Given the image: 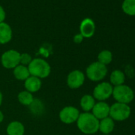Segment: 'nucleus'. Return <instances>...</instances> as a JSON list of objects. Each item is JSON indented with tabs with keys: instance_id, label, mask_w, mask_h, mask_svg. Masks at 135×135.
I'll use <instances>...</instances> for the list:
<instances>
[{
	"instance_id": "obj_1",
	"label": "nucleus",
	"mask_w": 135,
	"mask_h": 135,
	"mask_svg": "<svg viewBox=\"0 0 135 135\" xmlns=\"http://www.w3.org/2000/svg\"><path fill=\"white\" fill-rule=\"evenodd\" d=\"M99 120H98L91 112L80 113L76 125L79 130L86 135H92L99 131Z\"/></svg>"
},
{
	"instance_id": "obj_2",
	"label": "nucleus",
	"mask_w": 135,
	"mask_h": 135,
	"mask_svg": "<svg viewBox=\"0 0 135 135\" xmlns=\"http://www.w3.org/2000/svg\"><path fill=\"white\" fill-rule=\"evenodd\" d=\"M28 69L30 76L39 79L47 78L51 73V66L48 61L41 58H34L29 64Z\"/></svg>"
},
{
	"instance_id": "obj_3",
	"label": "nucleus",
	"mask_w": 135,
	"mask_h": 135,
	"mask_svg": "<svg viewBox=\"0 0 135 135\" xmlns=\"http://www.w3.org/2000/svg\"><path fill=\"white\" fill-rule=\"evenodd\" d=\"M107 67L98 61L91 63L86 69L85 76L92 82H100L107 75Z\"/></svg>"
},
{
	"instance_id": "obj_4",
	"label": "nucleus",
	"mask_w": 135,
	"mask_h": 135,
	"mask_svg": "<svg viewBox=\"0 0 135 135\" xmlns=\"http://www.w3.org/2000/svg\"><path fill=\"white\" fill-rule=\"evenodd\" d=\"M131 115V108L129 104L114 103L110 106L109 117L114 122H123L127 120Z\"/></svg>"
},
{
	"instance_id": "obj_5",
	"label": "nucleus",
	"mask_w": 135,
	"mask_h": 135,
	"mask_svg": "<svg viewBox=\"0 0 135 135\" xmlns=\"http://www.w3.org/2000/svg\"><path fill=\"white\" fill-rule=\"evenodd\" d=\"M112 96L117 103L129 104L133 100L135 94L133 90L128 85L122 84L114 87Z\"/></svg>"
},
{
	"instance_id": "obj_6",
	"label": "nucleus",
	"mask_w": 135,
	"mask_h": 135,
	"mask_svg": "<svg viewBox=\"0 0 135 135\" xmlns=\"http://www.w3.org/2000/svg\"><path fill=\"white\" fill-rule=\"evenodd\" d=\"M113 88L114 87L109 82H100L94 88L92 96L98 102H106V100L112 96Z\"/></svg>"
},
{
	"instance_id": "obj_7",
	"label": "nucleus",
	"mask_w": 135,
	"mask_h": 135,
	"mask_svg": "<svg viewBox=\"0 0 135 135\" xmlns=\"http://www.w3.org/2000/svg\"><path fill=\"white\" fill-rule=\"evenodd\" d=\"M80 114V110L73 106H66L63 107L59 113V118L61 122L70 125L76 122Z\"/></svg>"
},
{
	"instance_id": "obj_8",
	"label": "nucleus",
	"mask_w": 135,
	"mask_h": 135,
	"mask_svg": "<svg viewBox=\"0 0 135 135\" xmlns=\"http://www.w3.org/2000/svg\"><path fill=\"white\" fill-rule=\"evenodd\" d=\"M20 52L15 49H9L1 56V64L7 69H14L20 64Z\"/></svg>"
},
{
	"instance_id": "obj_9",
	"label": "nucleus",
	"mask_w": 135,
	"mask_h": 135,
	"mask_svg": "<svg viewBox=\"0 0 135 135\" xmlns=\"http://www.w3.org/2000/svg\"><path fill=\"white\" fill-rule=\"evenodd\" d=\"M85 79V74L81 70H73L70 72L67 76V85L71 89H78L84 85Z\"/></svg>"
},
{
	"instance_id": "obj_10",
	"label": "nucleus",
	"mask_w": 135,
	"mask_h": 135,
	"mask_svg": "<svg viewBox=\"0 0 135 135\" xmlns=\"http://www.w3.org/2000/svg\"><path fill=\"white\" fill-rule=\"evenodd\" d=\"M91 113L98 119L102 120L105 118L109 117L110 114V105L105 101L96 102Z\"/></svg>"
},
{
	"instance_id": "obj_11",
	"label": "nucleus",
	"mask_w": 135,
	"mask_h": 135,
	"mask_svg": "<svg viewBox=\"0 0 135 135\" xmlns=\"http://www.w3.org/2000/svg\"><path fill=\"white\" fill-rule=\"evenodd\" d=\"M95 22L89 18H84L80 25V33L84 38H91L95 33Z\"/></svg>"
},
{
	"instance_id": "obj_12",
	"label": "nucleus",
	"mask_w": 135,
	"mask_h": 135,
	"mask_svg": "<svg viewBox=\"0 0 135 135\" xmlns=\"http://www.w3.org/2000/svg\"><path fill=\"white\" fill-rule=\"evenodd\" d=\"M41 85H42L41 80L33 76H30L28 79H26L24 81L25 90L32 94L39 91L40 89L41 88Z\"/></svg>"
},
{
	"instance_id": "obj_13",
	"label": "nucleus",
	"mask_w": 135,
	"mask_h": 135,
	"mask_svg": "<svg viewBox=\"0 0 135 135\" xmlns=\"http://www.w3.org/2000/svg\"><path fill=\"white\" fill-rule=\"evenodd\" d=\"M13 37V31L11 26L5 22L0 23V44L9 43Z\"/></svg>"
},
{
	"instance_id": "obj_14",
	"label": "nucleus",
	"mask_w": 135,
	"mask_h": 135,
	"mask_svg": "<svg viewBox=\"0 0 135 135\" xmlns=\"http://www.w3.org/2000/svg\"><path fill=\"white\" fill-rule=\"evenodd\" d=\"M7 135H24L26 128L23 123L19 121H12L7 126Z\"/></svg>"
},
{
	"instance_id": "obj_15",
	"label": "nucleus",
	"mask_w": 135,
	"mask_h": 135,
	"mask_svg": "<svg viewBox=\"0 0 135 135\" xmlns=\"http://www.w3.org/2000/svg\"><path fill=\"white\" fill-rule=\"evenodd\" d=\"M114 121L111 118L107 117L102 120H99V131H100L103 134H110L114 131Z\"/></svg>"
},
{
	"instance_id": "obj_16",
	"label": "nucleus",
	"mask_w": 135,
	"mask_h": 135,
	"mask_svg": "<svg viewBox=\"0 0 135 135\" xmlns=\"http://www.w3.org/2000/svg\"><path fill=\"white\" fill-rule=\"evenodd\" d=\"M126 81V74L123 71L119 69L114 70L110 76V84L113 87H117L119 85L125 84Z\"/></svg>"
},
{
	"instance_id": "obj_17",
	"label": "nucleus",
	"mask_w": 135,
	"mask_h": 135,
	"mask_svg": "<svg viewBox=\"0 0 135 135\" xmlns=\"http://www.w3.org/2000/svg\"><path fill=\"white\" fill-rule=\"evenodd\" d=\"M95 103H96V100L92 96V95L86 94L81 97L80 101V105L81 109L84 110V112H91Z\"/></svg>"
},
{
	"instance_id": "obj_18",
	"label": "nucleus",
	"mask_w": 135,
	"mask_h": 135,
	"mask_svg": "<svg viewBox=\"0 0 135 135\" xmlns=\"http://www.w3.org/2000/svg\"><path fill=\"white\" fill-rule=\"evenodd\" d=\"M13 74L16 80L20 81H25L30 76V73L27 66L18 64L13 69Z\"/></svg>"
},
{
	"instance_id": "obj_19",
	"label": "nucleus",
	"mask_w": 135,
	"mask_h": 135,
	"mask_svg": "<svg viewBox=\"0 0 135 135\" xmlns=\"http://www.w3.org/2000/svg\"><path fill=\"white\" fill-rule=\"evenodd\" d=\"M18 100L22 105L30 107L31 105V103L33 102L34 98H33V95L32 93L24 90V91H22L18 93Z\"/></svg>"
},
{
	"instance_id": "obj_20",
	"label": "nucleus",
	"mask_w": 135,
	"mask_h": 135,
	"mask_svg": "<svg viewBox=\"0 0 135 135\" xmlns=\"http://www.w3.org/2000/svg\"><path fill=\"white\" fill-rule=\"evenodd\" d=\"M122 11L129 16H135V0H123Z\"/></svg>"
},
{
	"instance_id": "obj_21",
	"label": "nucleus",
	"mask_w": 135,
	"mask_h": 135,
	"mask_svg": "<svg viewBox=\"0 0 135 135\" xmlns=\"http://www.w3.org/2000/svg\"><path fill=\"white\" fill-rule=\"evenodd\" d=\"M97 59H98V60H97L98 62L107 66L112 62L113 54L110 50L104 49V50H102L101 52H99V53L98 54Z\"/></svg>"
},
{
	"instance_id": "obj_22",
	"label": "nucleus",
	"mask_w": 135,
	"mask_h": 135,
	"mask_svg": "<svg viewBox=\"0 0 135 135\" xmlns=\"http://www.w3.org/2000/svg\"><path fill=\"white\" fill-rule=\"evenodd\" d=\"M30 110H31V112L33 114H40L43 111L44 106H43V103L41 101L34 99L33 102L30 106Z\"/></svg>"
},
{
	"instance_id": "obj_23",
	"label": "nucleus",
	"mask_w": 135,
	"mask_h": 135,
	"mask_svg": "<svg viewBox=\"0 0 135 135\" xmlns=\"http://www.w3.org/2000/svg\"><path fill=\"white\" fill-rule=\"evenodd\" d=\"M32 60H33V58L29 53L24 52V53L20 54V64L28 67Z\"/></svg>"
},
{
	"instance_id": "obj_24",
	"label": "nucleus",
	"mask_w": 135,
	"mask_h": 135,
	"mask_svg": "<svg viewBox=\"0 0 135 135\" xmlns=\"http://www.w3.org/2000/svg\"><path fill=\"white\" fill-rule=\"evenodd\" d=\"M84 37L80 34V33H77L73 37V41L76 44H80L82 43V41H84Z\"/></svg>"
},
{
	"instance_id": "obj_25",
	"label": "nucleus",
	"mask_w": 135,
	"mask_h": 135,
	"mask_svg": "<svg viewBox=\"0 0 135 135\" xmlns=\"http://www.w3.org/2000/svg\"><path fill=\"white\" fill-rule=\"evenodd\" d=\"M6 18V12L3 9V7L0 5V23L3 22Z\"/></svg>"
},
{
	"instance_id": "obj_26",
	"label": "nucleus",
	"mask_w": 135,
	"mask_h": 135,
	"mask_svg": "<svg viewBox=\"0 0 135 135\" xmlns=\"http://www.w3.org/2000/svg\"><path fill=\"white\" fill-rule=\"evenodd\" d=\"M4 120V114L2 110H0V123H2Z\"/></svg>"
},
{
	"instance_id": "obj_27",
	"label": "nucleus",
	"mask_w": 135,
	"mask_h": 135,
	"mask_svg": "<svg viewBox=\"0 0 135 135\" xmlns=\"http://www.w3.org/2000/svg\"><path fill=\"white\" fill-rule=\"evenodd\" d=\"M3 93L0 91V107H1L2 103H3Z\"/></svg>"
},
{
	"instance_id": "obj_28",
	"label": "nucleus",
	"mask_w": 135,
	"mask_h": 135,
	"mask_svg": "<svg viewBox=\"0 0 135 135\" xmlns=\"http://www.w3.org/2000/svg\"><path fill=\"white\" fill-rule=\"evenodd\" d=\"M102 135H110V134H102Z\"/></svg>"
},
{
	"instance_id": "obj_29",
	"label": "nucleus",
	"mask_w": 135,
	"mask_h": 135,
	"mask_svg": "<svg viewBox=\"0 0 135 135\" xmlns=\"http://www.w3.org/2000/svg\"><path fill=\"white\" fill-rule=\"evenodd\" d=\"M134 94H135V92H134Z\"/></svg>"
}]
</instances>
